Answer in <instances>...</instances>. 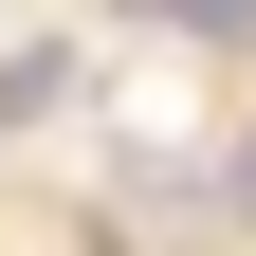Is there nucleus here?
Instances as JSON below:
<instances>
[{"label":"nucleus","mask_w":256,"mask_h":256,"mask_svg":"<svg viewBox=\"0 0 256 256\" xmlns=\"http://www.w3.org/2000/svg\"><path fill=\"white\" fill-rule=\"evenodd\" d=\"M37 110H74V55H55V37H18V55H0V128H37Z\"/></svg>","instance_id":"1"},{"label":"nucleus","mask_w":256,"mask_h":256,"mask_svg":"<svg viewBox=\"0 0 256 256\" xmlns=\"http://www.w3.org/2000/svg\"><path fill=\"white\" fill-rule=\"evenodd\" d=\"M128 18H165V37H256V0H128Z\"/></svg>","instance_id":"2"},{"label":"nucleus","mask_w":256,"mask_h":256,"mask_svg":"<svg viewBox=\"0 0 256 256\" xmlns=\"http://www.w3.org/2000/svg\"><path fill=\"white\" fill-rule=\"evenodd\" d=\"M238 220H256V146H238Z\"/></svg>","instance_id":"3"}]
</instances>
